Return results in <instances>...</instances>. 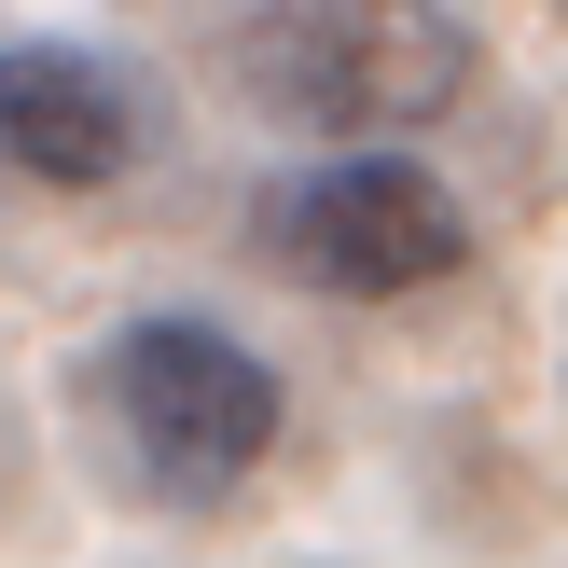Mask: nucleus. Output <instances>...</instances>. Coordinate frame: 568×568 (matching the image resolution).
<instances>
[{"label": "nucleus", "instance_id": "1", "mask_svg": "<svg viewBox=\"0 0 568 568\" xmlns=\"http://www.w3.org/2000/svg\"><path fill=\"white\" fill-rule=\"evenodd\" d=\"M236 83L305 139H416L471 98V28L444 0H264Z\"/></svg>", "mask_w": 568, "mask_h": 568}, {"label": "nucleus", "instance_id": "2", "mask_svg": "<svg viewBox=\"0 0 568 568\" xmlns=\"http://www.w3.org/2000/svg\"><path fill=\"white\" fill-rule=\"evenodd\" d=\"M98 416L153 499H222L277 444V375L222 320H125L98 347Z\"/></svg>", "mask_w": 568, "mask_h": 568}, {"label": "nucleus", "instance_id": "3", "mask_svg": "<svg viewBox=\"0 0 568 568\" xmlns=\"http://www.w3.org/2000/svg\"><path fill=\"white\" fill-rule=\"evenodd\" d=\"M264 250L333 305H403L471 264V209L403 153H347V166H305V181L264 194Z\"/></svg>", "mask_w": 568, "mask_h": 568}, {"label": "nucleus", "instance_id": "4", "mask_svg": "<svg viewBox=\"0 0 568 568\" xmlns=\"http://www.w3.org/2000/svg\"><path fill=\"white\" fill-rule=\"evenodd\" d=\"M139 83L98 70L83 42H0V166L14 181H55V194H98L139 166Z\"/></svg>", "mask_w": 568, "mask_h": 568}]
</instances>
